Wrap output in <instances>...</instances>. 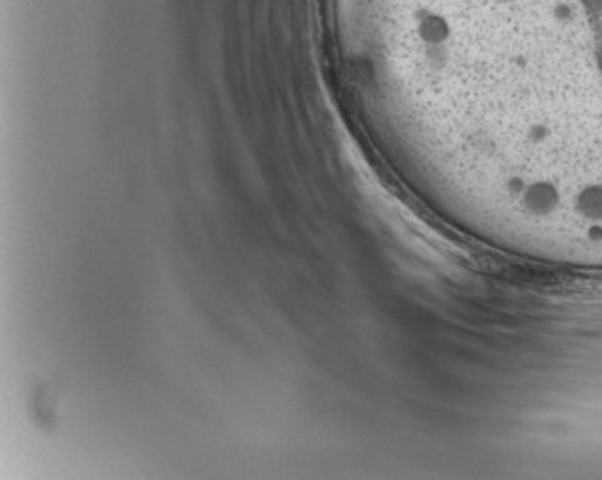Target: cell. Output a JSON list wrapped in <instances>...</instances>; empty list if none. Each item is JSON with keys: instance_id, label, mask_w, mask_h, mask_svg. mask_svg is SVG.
<instances>
[{"instance_id": "obj_1", "label": "cell", "mask_w": 602, "mask_h": 480, "mask_svg": "<svg viewBox=\"0 0 602 480\" xmlns=\"http://www.w3.org/2000/svg\"><path fill=\"white\" fill-rule=\"evenodd\" d=\"M414 33L425 48H442L452 37V25L440 12L421 8L414 12Z\"/></svg>"}, {"instance_id": "obj_2", "label": "cell", "mask_w": 602, "mask_h": 480, "mask_svg": "<svg viewBox=\"0 0 602 480\" xmlns=\"http://www.w3.org/2000/svg\"><path fill=\"white\" fill-rule=\"evenodd\" d=\"M553 15H555V20L557 22H570L572 20V17H574V10H572V6L570 5H557L555 6V10H553Z\"/></svg>"}, {"instance_id": "obj_3", "label": "cell", "mask_w": 602, "mask_h": 480, "mask_svg": "<svg viewBox=\"0 0 602 480\" xmlns=\"http://www.w3.org/2000/svg\"><path fill=\"white\" fill-rule=\"evenodd\" d=\"M495 3H500V5H513V3H517V0H495Z\"/></svg>"}]
</instances>
